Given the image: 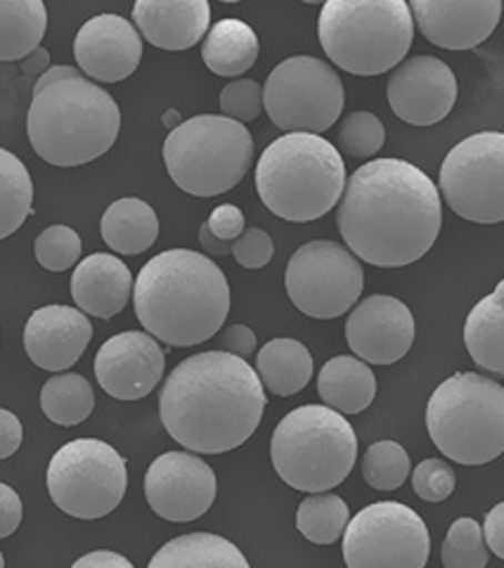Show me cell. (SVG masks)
Returning a JSON list of instances; mask_svg holds the SVG:
<instances>
[{
	"mask_svg": "<svg viewBox=\"0 0 504 568\" xmlns=\"http://www.w3.org/2000/svg\"><path fill=\"white\" fill-rule=\"evenodd\" d=\"M339 233L349 252L376 268H405L436 244L443 225L441 194L405 159H372L341 192Z\"/></svg>",
	"mask_w": 504,
	"mask_h": 568,
	"instance_id": "cell-1",
	"label": "cell"
},
{
	"mask_svg": "<svg viewBox=\"0 0 504 568\" xmlns=\"http://www.w3.org/2000/svg\"><path fill=\"white\" fill-rule=\"evenodd\" d=\"M265 405L254 367L238 355L204 351L171 372L159 396V417L183 448L221 455L254 436Z\"/></svg>",
	"mask_w": 504,
	"mask_h": 568,
	"instance_id": "cell-2",
	"label": "cell"
},
{
	"mask_svg": "<svg viewBox=\"0 0 504 568\" xmlns=\"http://www.w3.org/2000/svg\"><path fill=\"white\" fill-rule=\"evenodd\" d=\"M133 306L157 342L188 348L221 332L230 313V284L209 256L169 248L142 265L133 282Z\"/></svg>",
	"mask_w": 504,
	"mask_h": 568,
	"instance_id": "cell-3",
	"label": "cell"
},
{
	"mask_svg": "<svg viewBox=\"0 0 504 568\" xmlns=\"http://www.w3.org/2000/svg\"><path fill=\"white\" fill-rule=\"evenodd\" d=\"M121 131L117 100L81 71L33 93L27 133L33 152L52 166H83L112 150Z\"/></svg>",
	"mask_w": 504,
	"mask_h": 568,
	"instance_id": "cell-4",
	"label": "cell"
},
{
	"mask_svg": "<svg viewBox=\"0 0 504 568\" xmlns=\"http://www.w3.org/2000/svg\"><path fill=\"white\" fill-rule=\"evenodd\" d=\"M344 187V159L322 135L286 133L270 142L259 159V197L282 221L311 223L327 216Z\"/></svg>",
	"mask_w": 504,
	"mask_h": 568,
	"instance_id": "cell-5",
	"label": "cell"
},
{
	"mask_svg": "<svg viewBox=\"0 0 504 568\" xmlns=\"http://www.w3.org/2000/svg\"><path fill=\"white\" fill-rule=\"evenodd\" d=\"M320 45L353 77H380L399 67L415 41L405 0H330L322 6Z\"/></svg>",
	"mask_w": 504,
	"mask_h": 568,
	"instance_id": "cell-6",
	"label": "cell"
},
{
	"mask_svg": "<svg viewBox=\"0 0 504 568\" xmlns=\"http://www.w3.org/2000/svg\"><path fill=\"white\" fill-rule=\"evenodd\" d=\"M270 459L286 486L327 493L353 471L357 436L351 422L327 405H301L275 426Z\"/></svg>",
	"mask_w": 504,
	"mask_h": 568,
	"instance_id": "cell-7",
	"label": "cell"
},
{
	"mask_svg": "<svg viewBox=\"0 0 504 568\" xmlns=\"http://www.w3.org/2000/svg\"><path fill=\"white\" fill-rule=\"evenodd\" d=\"M426 429L453 462L481 467L504 453V388L478 372H457L426 403Z\"/></svg>",
	"mask_w": 504,
	"mask_h": 568,
	"instance_id": "cell-8",
	"label": "cell"
},
{
	"mask_svg": "<svg viewBox=\"0 0 504 568\" xmlns=\"http://www.w3.org/2000/svg\"><path fill=\"white\" fill-rule=\"evenodd\" d=\"M254 138L244 123L219 114H200L180 123L164 142L171 181L192 197H219L246 175Z\"/></svg>",
	"mask_w": 504,
	"mask_h": 568,
	"instance_id": "cell-9",
	"label": "cell"
},
{
	"mask_svg": "<svg viewBox=\"0 0 504 568\" xmlns=\"http://www.w3.org/2000/svg\"><path fill=\"white\" fill-rule=\"evenodd\" d=\"M48 493L64 514L93 521L112 514L129 488L125 459L98 438H77L52 455Z\"/></svg>",
	"mask_w": 504,
	"mask_h": 568,
	"instance_id": "cell-10",
	"label": "cell"
},
{
	"mask_svg": "<svg viewBox=\"0 0 504 568\" xmlns=\"http://www.w3.org/2000/svg\"><path fill=\"white\" fill-rule=\"evenodd\" d=\"M263 110L280 131L317 135L344 112V83L327 62L296 55L270 71Z\"/></svg>",
	"mask_w": 504,
	"mask_h": 568,
	"instance_id": "cell-11",
	"label": "cell"
},
{
	"mask_svg": "<svg viewBox=\"0 0 504 568\" xmlns=\"http://www.w3.org/2000/svg\"><path fill=\"white\" fill-rule=\"evenodd\" d=\"M439 194L447 209L472 223L504 221V135L483 131L464 138L441 164Z\"/></svg>",
	"mask_w": 504,
	"mask_h": 568,
	"instance_id": "cell-12",
	"label": "cell"
},
{
	"mask_svg": "<svg viewBox=\"0 0 504 568\" xmlns=\"http://www.w3.org/2000/svg\"><path fill=\"white\" fill-rule=\"evenodd\" d=\"M284 287L303 315L334 320L357 304L365 273L344 244L315 240L299 246L286 263Z\"/></svg>",
	"mask_w": 504,
	"mask_h": 568,
	"instance_id": "cell-13",
	"label": "cell"
},
{
	"mask_svg": "<svg viewBox=\"0 0 504 568\" xmlns=\"http://www.w3.org/2000/svg\"><path fill=\"white\" fill-rule=\"evenodd\" d=\"M341 538L349 568H424L431 557L424 519L403 503L367 505Z\"/></svg>",
	"mask_w": 504,
	"mask_h": 568,
	"instance_id": "cell-14",
	"label": "cell"
},
{
	"mask_svg": "<svg viewBox=\"0 0 504 568\" xmlns=\"http://www.w3.org/2000/svg\"><path fill=\"white\" fill-rule=\"evenodd\" d=\"M215 474L202 457L183 450L159 455L145 474V497L157 517L188 524L204 517L215 500Z\"/></svg>",
	"mask_w": 504,
	"mask_h": 568,
	"instance_id": "cell-15",
	"label": "cell"
},
{
	"mask_svg": "<svg viewBox=\"0 0 504 568\" xmlns=\"http://www.w3.org/2000/svg\"><path fill=\"white\" fill-rule=\"evenodd\" d=\"M386 98L393 114L410 126H434L457 102V79L443 60L417 55L403 60L389 77Z\"/></svg>",
	"mask_w": 504,
	"mask_h": 568,
	"instance_id": "cell-16",
	"label": "cell"
},
{
	"mask_svg": "<svg viewBox=\"0 0 504 568\" xmlns=\"http://www.w3.org/2000/svg\"><path fill=\"white\" fill-rule=\"evenodd\" d=\"M346 342L365 365H393L415 344V315L395 296H367L346 320Z\"/></svg>",
	"mask_w": 504,
	"mask_h": 568,
	"instance_id": "cell-17",
	"label": "cell"
},
{
	"mask_svg": "<svg viewBox=\"0 0 504 568\" xmlns=\"http://www.w3.org/2000/svg\"><path fill=\"white\" fill-rule=\"evenodd\" d=\"M167 355L148 332H121L95 355V377L104 394L117 400L150 396L164 377Z\"/></svg>",
	"mask_w": 504,
	"mask_h": 568,
	"instance_id": "cell-18",
	"label": "cell"
},
{
	"mask_svg": "<svg viewBox=\"0 0 504 568\" xmlns=\"http://www.w3.org/2000/svg\"><path fill=\"white\" fill-rule=\"evenodd\" d=\"M74 58L85 79L93 83H119L138 69L142 39L138 29L121 14H98L79 29Z\"/></svg>",
	"mask_w": 504,
	"mask_h": 568,
	"instance_id": "cell-19",
	"label": "cell"
},
{
	"mask_svg": "<svg viewBox=\"0 0 504 568\" xmlns=\"http://www.w3.org/2000/svg\"><path fill=\"white\" fill-rule=\"evenodd\" d=\"M412 22L429 43L445 50H472L491 39L502 3L500 0H412Z\"/></svg>",
	"mask_w": 504,
	"mask_h": 568,
	"instance_id": "cell-20",
	"label": "cell"
},
{
	"mask_svg": "<svg viewBox=\"0 0 504 568\" xmlns=\"http://www.w3.org/2000/svg\"><path fill=\"white\" fill-rule=\"evenodd\" d=\"M93 339V323L79 308L43 306L33 311L24 327L29 361L48 372H62L81 361Z\"/></svg>",
	"mask_w": 504,
	"mask_h": 568,
	"instance_id": "cell-21",
	"label": "cell"
},
{
	"mask_svg": "<svg viewBox=\"0 0 504 568\" xmlns=\"http://www.w3.org/2000/svg\"><path fill=\"white\" fill-rule=\"evenodd\" d=\"M133 22L154 48L190 50L209 31L211 6L206 0H138Z\"/></svg>",
	"mask_w": 504,
	"mask_h": 568,
	"instance_id": "cell-22",
	"label": "cell"
},
{
	"mask_svg": "<svg viewBox=\"0 0 504 568\" xmlns=\"http://www.w3.org/2000/svg\"><path fill=\"white\" fill-rule=\"evenodd\" d=\"M133 275L121 258L112 254H90L71 275V296L81 313L110 320L129 306Z\"/></svg>",
	"mask_w": 504,
	"mask_h": 568,
	"instance_id": "cell-23",
	"label": "cell"
},
{
	"mask_svg": "<svg viewBox=\"0 0 504 568\" xmlns=\"http://www.w3.org/2000/svg\"><path fill=\"white\" fill-rule=\"evenodd\" d=\"M317 394L339 415L365 413L376 396V377L355 355H336L317 375Z\"/></svg>",
	"mask_w": 504,
	"mask_h": 568,
	"instance_id": "cell-24",
	"label": "cell"
},
{
	"mask_svg": "<svg viewBox=\"0 0 504 568\" xmlns=\"http://www.w3.org/2000/svg\"><path fill=\"white\" fill-rule=\"evenodd\" d=\"M259 52L261 43L256 31L246 22L235 20V17H225V20L215 22L202 45L206 69L223 79L242 77L244 71L254 67Z\"/></svg>",
	"mask_w": 504,
	"mask_h": 568,
	"instance_id": "cell-25",
	"label": "cell"
},
{
	"mask_svg": "<svg viewBox=\"0 0 504 568\" xmlns=\"http://www.w3.org/2000/svg\"><path fill=\"white\" fill-rule=\"evenodd\" d=\"M100 233L112 252L138 256L157 242L159 219L154 209L138 197H123L107 206L100 221Z\"/></svg>",
	"mask_w": 504,
	"mask_h": 568,
	"instance_id": "cell-26",
	"label": "cell"
},
{
	"mask_svg": "<svg viewBox=\"0 0 504 568\" xmlns=\"http://www.w3.org/2000/svg\"><path fill=\"white\" fill-rule=\"evenodd\" d=\"M148 568H251L242 549L215 532H188L157 549Z\"/></svg>",
	"mask_w": 504,
	"mask_h": 568,
	"instance_id": "cell-27",
	"label": "cell"
},
{
	"mask_svg": "<svg viewBox=\"0 0 504 568\" xmlns=\"http://www.w3.org/2000/svg\"><path fill=\"white\" fill-rule=\"evenodd\" d=\"M256 375L270 394L294 396L313 379L311 351L290 336L270 339L259 351Z\"/></svg>",
	"mask_w": 504,
	"mask_h": 568,
	"instance_id": "cell-28",
	"label": "cell"
},
{
	"mask_svg": "<svg viewBox=\"0 0 504 568\" xmlns=\"http://www.w3.org/2000/svg\"><path fill=\"white\" fill-rule=\"evenodd\" d=\"M504 282H497V287L491 296L481 298L472 308L470 317L464 323V346L470 351L472 361L493 375L504 372V308H502Z\"/></svg>",
	"mask_w": 504,
	"mask_h": 568,
	"instance_id": "cell-29",
	"label": "cell"
},
{
	"mask_svg": "<svg viewBox=\"0 0 504 568\" xmlns=\"http://www.w3.org/2000/svg\"><path fill=\"white\" fill-rule=\"evenodd\" d=\"M48 29V10L41 0H0V62L24 60Z\"/></svg>",
	"mask_w": 504,
	"mask_h": 568,
	"instance_id": "cell-30",
	"label": "cell"
},
{
	"mask_svg": "<svg viewBox=\"0 0 504 568\" xmlns=\"http://www.w3.org/2000/svg\"><path fill=\"white\" fill-rule=\"evenodd\" d=\"M33 213V181L17 154L0 148V240H8Z\"/></svg>",
	"mask_w": 504,
	"mask_h": 568,
	"instance_id": "cell-31",
	"label": "cell"
},
{
	"mask_svg": "<svg viewBox=\"0 0 504 568\" xmlns=\"http://www.w3.org/2000/svg\"><path fill=\"white\" fill-rule=\"evenodd\" d=\"M41 407L50 422L60 426H77L95 410L93 386L77 372H67L43 384Z\"/></svg>",
	"mask_w": 504,
	"mask_h": 568,
	"instance_id": "cell-32",
	"label": "cell"
},
{
	"mask_svg": "<svg viewBox=\"0 0 504 568\" xmlns=\"http://www.w3.org/2000/svg\"><path fill=\"white\" fill-rule=\"evenodd\" d=\"M351 521V509L339 495H311L299 505L296 528L315 545H334Z\"/></svg>",
	"mask_w": 504,
	"mask_h": 568,
	"instance_id": "cell-33",
	"label": "cell"
},
{
	"mask_svg": "<svg viewBox=\"0 0 504 568\" xmlns=\"http://www.w3.org/2000/svg\"><path fill=\"white\" fill-rule=\"evenodd\" d=\"M410 476V455L395 440L372 443L363 457V478L374 490L401 488Z\"/></svg>",
	"mask_w": 504,
	"mask_h": 568,
	"instance_id": "cell-34",
	"label": "cell"
},
{
	"mask_svg": "<svg viewBox=\"0 0 504 568\" xmlns=\"http://www.w3.org/2000/svg\"><path fill=\"white\" fill-rule=\"evenodd\" d=\"M441 561L445 568H485L491 561L488 547L483 542L476 519L462 517L447 528L441 547Z\"/></svg>",
	"mask_w": 504,
	"mask_h": 568,
	"instance_id": "cell-35",
	"label": "cell"
},
{
	"mask_svg": "<svg viewBox=\"0 0 504 568\" xmlns=\"http://www.w3.org/2000/svg\"><path fill=\"white\" fill-rule=\"evenodd\" d=\"M81 237L69 225H50L33 242V254L46 271L64 273L81 258Z\"/></svg>",
	"mask_w": 504,
	"mask_h": 568,
	"instance_id": "cell-36",
	"label": "cell"
},
{
	"mask_svg": "<svg viewBox=\"0 0 504 568\" xmlns=\"http://www.w3.org/2000/svg\"><path fill=\"white\" fill-rule=\"evenodd\" d=\"M384 140H386L384 123L372 112H353L344 119V123H341L339 145L355 159L374 156L384 148Z\"/></svg>",
	"mask_w": 504,
	"mask_h": 568,
	"instance_id": "cell-37",
	"label": "cell"
},
{
	"mask_svg": "<svg viewBox=\"0 0 504 568\" xmlns=\"http://www.w3.org/2000/svg\"><path fill=\"white\" fill-rule=\"evenodd\" d=\"M221 112L238 123L254 121L263 112V88L251 79L230 81L221 91Z\"/></svg>",
	"mask_w": 504,
	"mask_h": 568,
	"instance_id": "cell-38",
	"label": "cell"
},
{
	"mask_svg": "<svg viewBox=\"0 0 504 568\" xmlns=\"http://www.w3.org/2000/svg\"><path fill=\"white\" fill-rule=\"evenodd\" d=\"M455 471L443 459H424L412 471V488L426 503H443L455 493Z\"/></svg>",
	"mask_w": 504,
	"mask_h": 568,
	"instance_id": "cell-39",
	"label": "cell"
},
{
	"mask_svg": "<svg viewBox=\"0 0 504 568\" xmlns=\"http://www.w3.org/2000/svg\"><path fill=\"white\" fill-rule=\"evenodd\" d=\"M230 254L235 256V261L242 265V268L261 271L270 261H273L275 244H273V237H270L265 230L244 227V233L235 242H232Z\"/></svg>",
	"mask_w": 504,
	"mask_h": 568,
	"instance_id": "cell-40",
	"label": "cell"
},
{
	"mask_svg": "<svg viewBox=\"0 0 504 568\" xmlns=\"http://www.w3.org/2000/svg\"><path fill=\"white\" fill-rule=\"evenodd\" d=\"M206 227L213 237L232 244L244 233L246 221L244 213L235 204H221L211 211V216L206 219Z\"/></svg>",
	"mask_w": 504,
	"mask_h": 568,
	"instance_id": "cell-41",
	"label": "cell"
},
{
	"mask_svg": "<svg viewBox=\"0 0 504 568\" xmlns=\"http://www.w3.org/2000/svg\"><path fill=\"white\" fill-rule=\"evenodd\" d=\"M22 500L8 484H0V540L10 538L22 524Z\"/></svg>",
	"mask_w": 504,
	"mask_h": 568,
	"instance_id": "cell-42",
	"label": "cell"
},
{
	"mask_svg": "<svg viewBox=\"0 0 504 568\" xmlns=\"http://www.w3.org/2000/svg\"><path fill=\"white\" fill-rule=\"evenodd\" d=\"M221 346L223 353L238 355V358L246 361L249 355H254L256 351V334L246 325H230L221 334Z\"/></svg>",
	"mask_w": 504,
	"mask_h": 568,
	"instance_id": "cell-43",
	"label": "cell"
},
{
	"mask_svg": "<svg viewBox=\"0 0 504 568\" xmlns=\"http://www.w3.org/2000/svg\"><path fill=\"white\" fill-rule=\"evenodd\" d=\"M481 536L485 547H488V552H493L497 559H504V503H497L488 511V517H485L481 528Z\"/></svg>",
	"mask_w": 504,
	"mask_h": 568,
	"instance_id": "cell-44",
	"label": "cell"
},
{
	"mask_svg": "<svg viewBox=\"0 0 504 568\" xmlns=\"http://www.w3.org/2000/svg\"><path fill=\"white\" fill-rule=\"evenodd\" d=\"M22 438H24L22 422L17 419V415H12L10 410H3V407H0V459H8L20 450Z\"/></svg>",
	"mask_w": 504,
	"mask_h": 568,
	"instance_id": "cell-45",
	"label": "cell"
},
{
	"mask_svg": "<svg viewBox=\"0 0 504 568\" xmlns=\"http://www.w3.org/2000/svg\"><path fill=\"white\" fill-rule=\"evenodd\" d=\"M71 568H135L129 559L112 549H95V552H88L81 559L74 561Z\"/></svg>",
	"mask_w": 504,
	"mask_h": 568,
	"instance_id": "cell-46",
	"label": "cell"
},
{
	"mask_svg": "<svg viewBox=\"0 0 504 568\" xmlns=\"http://www.w3.org/2000/svg\"><path fill=\"white\" fill-rule=\"evenodd\" d=\"M22 69L24 74H31V77H43L46 71L50 69V52L46 48H36L31 55H27L22 60Z\"/></svg>",
	"mask_w": 504,
	"mask_h": 568,
	"instance_id": "cell-47",
	"label": "cell"
},
{
	"mask_svg": "<svg viewBox=\"0 0 504 568\" xmlns=\"http://www.w3.org/2000/svg\"><path fill=\"white\" fill-rule=\"evenodd\" d=\"M200 244H202V248L206 254H211V256H228L230 254V242H223V240H219V237H213L211 233H209V227H206V223L200 227Z\"/></svg>",
	"mask_w": 504,
	"mask_h": 568,
	"instance_id": "cell-48",
	"label": "cell"
},
{
	"mask_svg": "<svg viewBox=\"0 0 504 568\" xmlns=\"http://www.w3.org/2000/svg\"><path fill=\"white\" fill-rule=\"evenodd\" d=\"M79 69H74V67H67V64H58V67H50L43 77H39V81H36V85H33V93H39V91H43L46 85H50V83H56V81H62V79H67V77H71V74H77Z\"/></svg>",
	"mask_w": 504,
	"mask_h": 568,
	"instance_id": "cell-49",
	"label": "cell"
},
{
	"mask_svg": "<svg viewBox=\"0 0 504 568\" xmlns=\"http://www.w3.org/2000/svg\"><path fill=\"white\" fill-rule=\"evenodd\" d=\"M180 123H183V119H180V114H178L175 110H169V112L164 114V126H167V129L173 131V129L180 126Z\"/></svg>",
	"mask_w": 504,
	"mask_h": 568,
	"instance_id": "cell-50",
	"label": "cell"
},
{
	"mask_svg": "<svg viewBox=\"0 0 504 568\" xmlns=\"http://www.w3.org/2000/svg\"><path fill=\"white\" fill-rule=\"evenodd\" d=\"M0 568H6V559H3V552H0Z\"/></svg>",
	"mask_w": 504,
	"mask_h": 568,
	"instance_id": "cell-51",
	"label": "cell"
}]
</instances>
